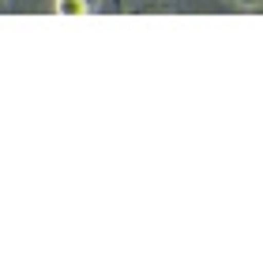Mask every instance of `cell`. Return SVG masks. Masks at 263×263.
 Segmentation results:
<instances>
[{
    "label": "cell",
    "instance_id": "1",
    "mask_svg": "<svg viewBox=\"0 0 263 263\" xmlns=\"http://www.w3.org/2000/svg\"><path fill=\"white\" fill-rule=\"evenodd\" d=\"M53 11L64 15V19H79V15L90 11V4H87V0H53Z\"/></svg>",
    "mask_w": 263,
    "mask_h": 263
},
{
    "label": "cell",
    "instance_id": "2",
    "mask_svg": "<svg viewBox=\"0 0 263 263\" xmlns=\"http://www.w3.org/2000/svg\"><path fill=\"white\" fill-rule=\"evenodd\" d=\"M230 4H237V8H259L263 0H230Z\"/></svg>",
    "mask_w": 263,
    "mask_h": 263
}]
</instances>
